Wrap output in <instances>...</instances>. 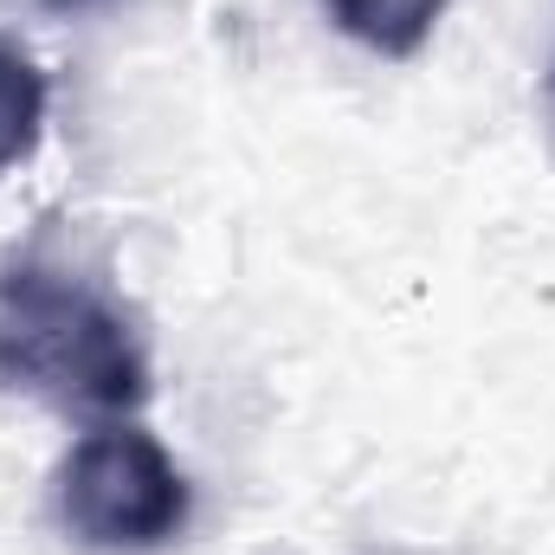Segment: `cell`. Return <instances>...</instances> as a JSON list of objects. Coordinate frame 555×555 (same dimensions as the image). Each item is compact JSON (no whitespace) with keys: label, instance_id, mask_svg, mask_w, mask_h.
Here are the masks:
<instances>
[{"label":"cell","instance_id":"4","mask_svg":"<svg viewBox=\"0 0 555 555\" xmlns=\"http://www.w3.org/2000/svg\"><path fill=\"white\" fill-rule=\"evenodd\" d=\"M323 13H330L349 39H362L369 52H382V59H414L420 46L433 39L446 0H323Z\"/></svg>","mask_w":555,"mask_h":555},{"label":"cell","instance_id":"2","mask_svg":"<svg viewBox=\"0 0 555 555\" xmlns=\"http://www.w3.org/2000/svg\"><path fill=\"white\" fill-rule=\"evenodd\" d=\"M59 530L98 555H149L188 530V478L155 433L130 420L91 426L52 472Z\"/></svg>","mask_w":555,"mask_h":555},{"label":"cell","instance_id":"6","mask_svg":"<svg viewBox=\"0 0 555 555\" xmlns=\"http://www.w3.org/2000/svg\"><path fill=\"white\" fill-rule=\"evenodd\" d=\"M550 124H555V65H550Z\"/></svg>","mask_w":555,"mask_h":555},{"label":"cell","instance_id":"3","mask_svg":"<svg viewBox=\"0 0 555 555\" xmlns=\"http://www.w3.org/2000/svg\"><path fill=\"white\" fill-rule=\"evenodd\" d=\"M46 104H52V91H46L39 59L0 33V175L33 162V149L46 137Z\"/></svg>","mask_w":555,"mask_h":555},{"label":"cell","instance_id":"5","mask_svg":"<svg viewBox=\"0 0 555 555\" xmlns=\"http://www.w3.org/2000/svg\"><path fill=\"white\" fill-rule=\"evenodd\" d=\"M39 7L65 20V13H98V7H111V0H39Z\"/></svg>","mask_w":555,"mask_h":555},{"label":"cell","instance_id":"1","mask_svg":"<svg viewBox=\"0 0 555 555\" xmlns=\"http://www.w3.org/2000/svg\"><path fill=\"white\" fill-rule=\"evenodd\" d=\"M0 388L59 414H137L149 401L137 317L59 259H0Z\"/></svg>","mask_w":555,"mask_h":555}]
</instances>
